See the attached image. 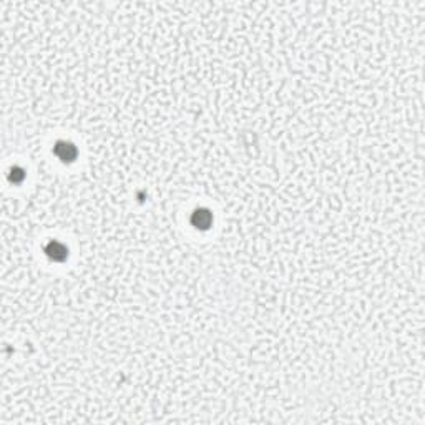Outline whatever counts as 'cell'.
Masks as SVG:
<instances>
[{
	"label": "cell",
	"instance_id": "obj_1",
	"mask_svg": "<svg viewBox=\"0 0 425 425\" xmlns=\"http://www.w3.org/2000/svg\"><path fill=\"white\" fill-rule=\"evenodd\" d=\"M55 153H57V156L60 158V160H63V161H72L73 158L77 156V150H75V146H73L72 143H65V141L57 143V146H55Z\"/></svg>",
	"mask_w": 425,
	"mask_h": 425
},
{
	"label": "cell",
	"instance_id": "obj_2",
	"mask_svg": "<svg viewBox=\"0 0 425 425\" xmlns=\"http://www.w3.org/2000/svg\"><path fill=\"white\" fill-rule=\"evenodd\" d=\"M191 221H193V224H195L196 228H203V229H206L208 226L211 224V221H212V218H211V212H210V211H206V210H198V211L193 212V218H191Z\"/></svg>",
	"mask_w": 425,
	"mask_h": 425
},
{
	"label": "cell",
	"instance_id": "obj_3",
	"mask_svg": "<svg viewBox=\"0 0 425 425\" xmlns=\"http://www.w3.org/2000/svg\"><path fill=\"white\" fill-rule=\"evenodd\" d=\"M47 254L50 256V258H53L55 261H63L67 258V248L60 243H57V241H53V243L48 244L47 248Z\"/></svg>",
	"mask_w": 425,
	"mask_h": 425
}]
</instances>
